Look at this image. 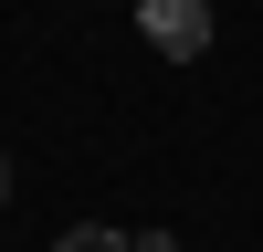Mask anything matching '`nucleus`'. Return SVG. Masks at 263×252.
Segmentation results:
<instances>
[{
	"label": "nucleus",
	"instance_id": "obj_1",
	"mask_svg": "<svg viewBox=\"0 0 263 252\" xmlns=\"http://www.w3.org/2000/svg\"><path fill=\"white\" fill-rule=\"evenodd\" d=\"M137 21H147V42L158 53H211V0H137Z\"/></svg>",
	"mask_w": 263,
	"mask_h": 252
},
{
	"label": "nucleus",
	"instance_id": "obj_2",
	"mask_svg": "<svg viewBox=\"0 0 263 252\" xmlns=\"http://www.w3.org/2000/svg\"><path fill=\"white\" fill-rule=\"evenodd\" d=\"M53 252H126V231H105V221H84V231H63Z\"/></svg>",
	"mask_w": 263,
	"mask_h": 252
},
{
	"label": "nucleus",
	"instance_id": "obj_3",
	"mask_svg": "<svg viewBox=\"0 0 263 252\" xmlns=\"http://www.w3.org/2000/svg\"><path fill=\"white\" fill-rule=\"evenodd\" d=\"M126 252H179V242H168V231H126Z\"/></svg>",
	"mask_w": 263,
	"mask_h": 252
},
{
	"label": "nucleus",
	"instance_id": "obj_4",
	"mask_svg": "<svg viewBox=\"0 0 263 252\" xmlns=\"http://www.w3.org/2000/svg\"><path fill=\"white\" fill-rule=\"evenodd\" d=\"M0 189H11V168H0Z\"/></svg>",
	"mask_w": 263,
	"mask_h": 252
}]
</instances>
